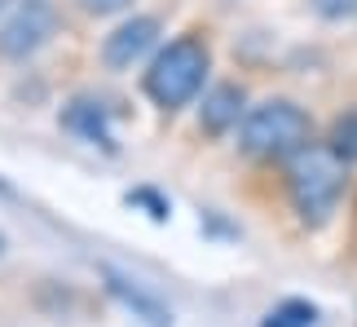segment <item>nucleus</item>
<instances>
[{
    "mask_svg": "<svg viewBox=\"0 0 357 327\" xmlns=\"http://www.w3.org/2000/svg\"><path fill=\"white\" fill-rule=\"evenodd\" d=\"M309 5L326 22H344V18H353V13H357V0H309Z\"/></svg>",
    "mask_w": 357,
    "mask_h": 327,
    "instance_id": "nucleus-11",
    "label": "nucleus"
},
{
    "mask_svg": "<svg viewBox=\"0 0 357 327\" xmlns=\"http://www.w3.org/2000/svg\"><path fill=\"white\" fill-rule=\"evenodd\" d=\"M155 36H159V22L155 18H128L119 31L106 36V45H102L106 66H132L150 45H155Z\"/></svg>",
    "mask_w": 357,
    "mask_h": 327,
    "instance_id": "nucleus-6",
    "label": "nucleus"
},
{
    "mask_svg": "<svg viewBox=\"0 0 357 327\" xmlns=\"http://www.w3.org/2000/svg\"><path fill=\"white\" fill-rule=\"evenodd\" d=\"M260 327H318V305H309V301H282V305H273L265 323Z\"/></svg>",
    "mask_w": 357,
    "mask_h": 327,
    "instance_id": "nucleus-9",
    "label": "nucleus"
},
{
    "mask_svg": "<svg viewBox=\"0 0 357 327\" xmlns=\"http://www.w3.org/2000/svg\"><path fill=\"white\" fill-rule=\"evenodd\" d=\"M208 62H212L208 58V45H203L199 36L172 40V45L150 62L146 93L163 106V111H176V106H185L203 89V80H208Z\"/></svg>",
    "mask_w": 357,
    "mask_h": 327,
    "instance_id": "nucleus-3",
    "label": "nucleus"
},
{
    "mask_svg": "<svg viewBox=\"0 0 357 327\" xmlns=\"http://www.w3.org/2000/svg\"><path fill=\"white\" fill-rule=\"evenodd\" d=\"M128 203H146L155 221H163V217H168V203H163V199L155 195V190H132V195H128Z\"/></svg>",
    "mask_w": 357,
    "mask_h": 327,
    "instance_id": "nucleus-12",
    "label": "nucleus"
},
{
    "mask_svg": "<svg viewBox=\"0 0 357 327\" xmlns=\"http://www.w3.org/2000/svg\"><path fill=\"white\" fill-rule=\"evenodd\" d=\"M313 142V119L291 98H269L243 115L238 146L256 159H282Z\"/></svg>",
    "mask_w": 357,
    "mask_h": 327,
    "instance_id": "nucleus-2",
    "label": "nucleus"
},
{
    "mask_svg": "<svg viewBox=\"0 0 357 327\" xmlns=\"http://www.w3.org/2000/svg\"><path fill=\"white\" fill-rule=\"evenodd\" d=\"M287 190L305 226H322L344 195V159L331 146H300L287 155Z\"/></svg>",
    "mask_w": 357,
    "mask_h": 327,
    "instance_id": "nucleus-1",
    "label": "nucleus"
},
{
    "mask_svg": "<svg viewBox=\"0 0 357 327\" xmlns=\"http://www.w3.org/2000/svg\"><path fill=\"white\" fill-rule=\"evenodd\" d=\"M243 89L238 85H216L208 98H203V111H199V124L212 133H225V129H234L238 119H243Z\"/></svg>",
    "mask_w": 357,
    "mask_h": 327,
    "instance_id": "nucleus-7",
    "label": "nucleus"
},
{
    "mask_svg": "<svg viewBox=\"0 0 357 327\" xmlns=\"http://www.w3.org/2000/svg\"><path fill=\"white\" fill-rule=\"evenodd\" d=\"M0 9H5V0H0Z\"/></svg>",
    "mask_w": 357,
    "mask_h": 327,
    "instance_id": "nucleus-15",
    "label": "nucleus"
},
{
    "mask_svg": "<svg viewBox=\"0 0 357 327\" xmlns=\"http://www.w3.org/2000/svg\"><path fill=\"white\" fill-rule=\"evenodd\" d=\"M62 124L79 133V138H89L93 146H106V151H115V138H111V129H106V111L102 106H93V102H71L66 106V115H62Z\"/></svg>",
    "mask_w": 357,
    "mask_h": 327,
    "instance_id": "nucleus-8",
    "label": "nucleus"
},
{
    "mask_svg": "<svg viewBox=\"0 0 357 327\" xmlns=\"http://www.w3.org/2000/svg\"><path fill=\"white\" fill-rule=\"evenodd\" d=\"M331 151L344 164H357V106L344 111V115H335V124H331Z\"/></svg>",
    "mask_w": 357,
    "mask_h": 327,
    "instance_id": "nucleus-10",
    "label": "nucleus"
},
{
    "mask_svg": "<svg viewBox=\"0 0 357 327\" xmlns=\"http://www.w3.org/2000/svg\"><path fill=\"white\" fill-rule=\"evenodd\" d=\"M0 252H5V235H0Z\"/></svg>",
    "mask_w": 357,
    "mask_h": 327,
    "instance_id": "nucleus-14",
    "label": "nucleus"
},
{
    "mask_svg": "<svg viewBox=\"0 0 357 327\" xmlns=\"http://www.w3.org/2000/svg\"><path fill=\"white\" fill-rule=\"evenodd\" d=\"M79 5H84L89 13H119L128 0H79Z\"/></svg>",
    "mask_w": 357,
    "mask_h": 327,
    "instance_id": "nucleus-13",
    "label": "nucleus"
},
{
    "mask_svg": "<svg viewBox=\"0 0 357 327\" xmlns=\"http://www.w3.org/2000/svg\"><path fill=\"white\" fill-rule=\"evenodd\" d=\"M53 27H58V13H53L49 0H22L13 9V18L0 27V53L5 58H31L53 36Z\"/></svg>",
    "mask_w": 357,
    "mask_h": 327,
    "instance_id": "nucleus-4",
    "label": "nucleus"
},
{
    "mask_svg": "<svg viewBox=\"0 0 357 327\" xmlns=\"http://www.w3.org/2000/svg\"><path fill=\"white\" fill-rule=\"evenodd\" d=\"M102 279H106V288H111L115 301H119L123 310H132V319H142L146 327H172V310L163 305L155 292H146L137 279H128L123 270L102 266Z\"/></svg>",
    "mask_w": 357,
    "mask_h": 327,
    "instance_id": "nucleus-5",
    "label": "nucleus"
}]
</instances>
